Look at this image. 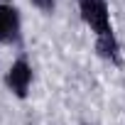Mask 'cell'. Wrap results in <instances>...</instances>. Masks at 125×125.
Masks as SVG:
<instances>
[{
  "instance_id": "1",
  "label": "cell",
  "mask_w": 125,
  "mask_h": 125,
  "mask_svg": "<svg viewBox=\"0 0 125 125\" xmlns=\"http://www.w3.org/2000/svg\"><path fill=\"white\" fill-rule=\"evenodd\" d=\"M81 20L88 25V30L96 34V39H110L115 37L113 22H110V8L105 0H79Z\"/></svg>"
},
{
  "instance_id": "2",
  "label": "cell",
  "mask_w": 125,
  "mask_h": 125,
  "mask_svg": "<svg viewBox=\"0 0 125 125\" xmlns=\"http://www.w3.org/2000/svg\"><path fill=\"white\" fill-rule=\"evenodd\" d=\"M22 20L20 10L12 5H0V44H20Z\"/></svg>"
},
{
  "instance_id": "3",
  "label": "cell",
  "mask_w": 125,
  "mask_h": 125,
  "mask_svg": "<svg viewBox=\"0 0 125 125\" xmlns=\"http://www.w3.org/2000/svg\"><path fill=\"white\" fill-rule=\"evenodd\" d=\"M5 83H8V88L17 98H27L30 86H32V66L27 64L25 59H17L15 64L10 66V71L5 74Z\"/></svg>"
},
{
  "instance_id": "4",
  "label": "cell",
  "mask_w": 125,
  "mask_h": 125,
  "mask_svg": "<svg viewBox=\"0 0 125 125\" xmlns=\"http://www.w3.org/2000/svg\"><path fill=\"white\" fill-rule=\"evenodd\" d=\"M96 52H98V56H101V59L110 61V64H115V66H120V64H123L118 37H110V39H96Z\"/></svg>"
},
{
  "instance_id": "5",
  "label": "cell",
  "mask_w": 125,
  "mask_h": 125,
  "mask_svg": "<svg viewBox=\"0 0 125 125\" xmlns=\"http://www.w3.org/2000/svg\"><path fill=\"white\" fill-rule=\"evenodd\" d=\"M30 3H32L37 10H42L44 15H52V12L56 10V0H30Z\"/></svg>"
},
{
  "instance_id": "6",
  "label": "cell",
  "mask_w": 125,
  "mask_h": 125,
  "mask_svg": "<svg viewBox=\"0 0 125 125\" xmlns=\"http://www.w3.org/2000/svg\"><path fill=\"white\" fill-rule=\"evenodd\" d=\"M83 125H88V123H83Z\"/></svg>"
}]
</instances>
